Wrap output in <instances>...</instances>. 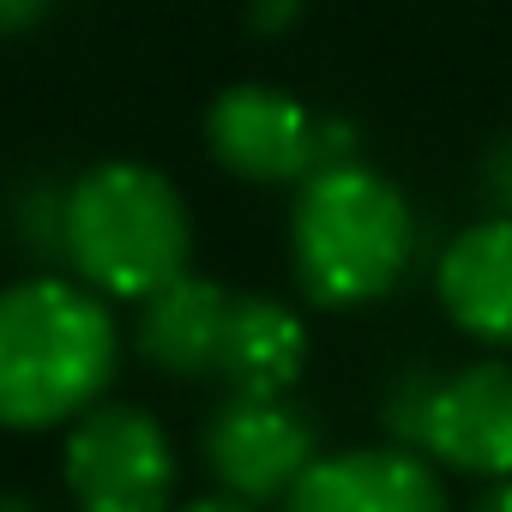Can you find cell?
Wrapping results in <instances>:
<instances>
[{
    "label": "cell",
    "instance_id": "obj_13",
    "mask_svg": "<svg viewBox=\"0 0 512 512\" xmlns=\"http://www.w3.org/2000/svg\"><path fill=\"white\" fill-rule=\"evenodd\" d=\"M55 13V0H0V37H13V31H31Z\"/></svg>",
    "mask_w": 512,
    "mask_h": 512
},
{
    "label": "cell",
    "instance_id": "obj_8",
    "mask_svg": "<svg viewBox=\"0 0 512 512\" xmlns=\"http://www.w3.org/2000/svg\"><path fill=\"white\" fill-rule=\"evenodd\" d=\"M284 512H452L440 470L410 446L320 452L284 494Z\"/></svg>",
    "mask_w": 512,
    "mask_h": 512
},
{
    "label": "cell",
    "instance_id": "obj_11",
    "mask_svg": "<svg viewBox=\"0 0 512 512\" xmlns=\"http://www.w3.org/2000/svg\"><path fill=\"white\" fill-rule=\"evenodd\" d=\"M308 368V326L272 302V296H235L229 302V326H223V350H217V374L229 380V392L247 398H284Z\"/></svg>",
    "mask_w": 512,
    "mask_h": 512
},
{
    "label": "cell",
    "instance_id": "obj_3",
    "mask_svg": "<svg viewBox=\"0 0 512 512\" xmlns=\"http://www.w3.org/2000/svg\"><path fill=\"white\" fill-rule=\"evenodd\" d=\"M61 247L97 296L145 302L187 272L193 217L151 163H97L61 199Z\"/></svg>",
    "mask_w": 512,
    "mask_h": 512
},
{
    "label": "cell",
    "instance_id": "obj_4",
    "mask_svg": "<svg viewBox=\"0 0 512 512\" xmlns=\"http://www.w3.org/2000/svg\"><path fill=\"white\" fill-rule=\"evenodd\" d=\"M392 434L428 464L500 482L512 476V362H470L440 380H410Z\"/></svg>",
    "mask_w": 512,
    "mask_h": 512
},
{
    "label": "cell",
    "instance_id": "obj_1",
    "mask_svg": "<svg viewBox=\"0 0 512 512\" xmlns=\"http://www.w3.org/2000/svg\"><path fill=\"white\" fill-rule=\"evenodd\" d=\"M121 332L91 284L25 278L0 290V428H61L103 404Z\"/></svg>",
    "mask_w": 512,
    "mask_h": 512
},
{
    "label": "cell",
    "instance_id": "obj_7",
    "mask_svg": "<svg viewBox=\"0 0 512 512\" xmlns=\"http://www.w3.org/2000/svg\"><path fill=\"white\" fill-rule=\"evenodd\" d=\"M314 458H320V434L290 398L229 392V404L205 428V464H211L217 488L235 500H253V506L284 500Z\"/></svg>",
    "mask_w": 512,
    "mask_h": 512
},
{
    "label": "cell",
    "instance_id": "obj_9",
    "mask_svg": "<svg viewBox=\"0 0 512 512\" xmlns=\"http://www.w3.org/2000/svg\"><path fill=\"white\" fill-rule=\"evenodd\" d=\"M434 290L464 338L512 350V217H482L464 235H452Z\"/></svg>",
    "mask_w": 512,
    "mask_h": 512
},
{
    "label": "cell",
    "instance_id": "obj_2",
    "mask_svg": "<svg viewBox=\"0 0 512 512\" xmlns=\"http://www.w3.org/2000/svg\"><path fill=\"white\" fill-rule=\"evenodd\" d=\"M410 247H416L410 205L380 169L338 157L302 181L290 217V260L320 308L380 302L404 278Z\"/></svg>",
    "mask_w": 512,
    "mask_h": 512
},
{
    "label": "cell",
    "instance_id": "obj_15",
    "mask_svg": "<svg viewBox=\"0 0 512 512\" xmlns=\"http://www.w3.org/2000/svg\"><path fill=\"white\" fill-rule=\"evenodd\" d=\"M470 512H512V476H500V482H488V494L470 506Z\"/></svg>",
    "mask_w": 512,
    "mask_h": 512
},
{
    "label": "cell",
    "instance_id": "obj_16",
    "mask_svg": "<svg viewBox=\"0 0 512 512\" xmlns=\"http://www.w3.org/2000/svg\"><path fill=\"white\" fill-rule=\"evenodd\" d=\"M0 512H43V506L25 500V494H0Z\"/></svg>",
    "mask_w": 512,
    "mask_h": 512
},
{
    "label": "cell",
    "instance_id": "obj_6",
    "mask_svg": "<svg viewBox=\"0 0 512 512\" xmlns=\"http://www.w3.org/2000/svg\"><path fill=\"white\" fill-rule=\"evenodd\" d=\"M332 127L314 121L308 103H296L278 85H229L205 109V145L211 157L241 181H308L320 163H338L344 151L326 145Z\"/></svg>",
    "mask_w": 512,
    "mask_h": 512
},
{
    "label": "cell",
    "instance_id": "obj_5",
    "mask_svg": "<svg viewBox=\"0 0 512 512\" xmlns=\"http://www.w3.org/2000/svg\"><path fill=\"white\" fill-rule=\"evenodd\" d=\"M67 494L79 512H169L175 506V446L163 422L139 404H91L61 452Z\"/></svg>",
    "mask_w": 512,
    "mask_h": 512
},
{
    "label": "cell",
    "instance_id": "obj_10",
    "mask_svg": "<svg viewBox=\"0 0 512 512\" xmlns=\"http://www.w3.org/2000/svg\"><path fill=\"white\" fill-rule=\"evenodd\" d=\"M229 290L211 278H169L139 302V356L163 374H217L223 326H229Z\"/></svg>",
    "mask_w": 512,
    "mask_h": 512
},
{
    "label": "cell",
    "instance_id": "obj_12",
    "mask_svg": "<svg viewBox=\"0 0 512 512\" xmlns=\"http://www.w3.org/2000/svg\"><path fill=\"white\" fill-rule=\"evenodd\" d=\"M476 187H482L488 217H512V133L488 145V157H482V169H476Z\"/></svg>",
    "mask_w": 512,
    "mask_h": 512
},
{
    "label": "cell",
    "instance_id": "obj_14",
    "mask_svg": "<svg viewBox=\"0 0 512 512\" xmlns=\"http://www.w3.org/2000/svg\"><path fill=\"white\" fill-rule=\"evenodd\" d=\"M169 512H260V506L235 500V494H205V500H187V506H169Z\"/></svg>",
    "mask_w": 512,
    "mask_h": 512
}]
</instances>
